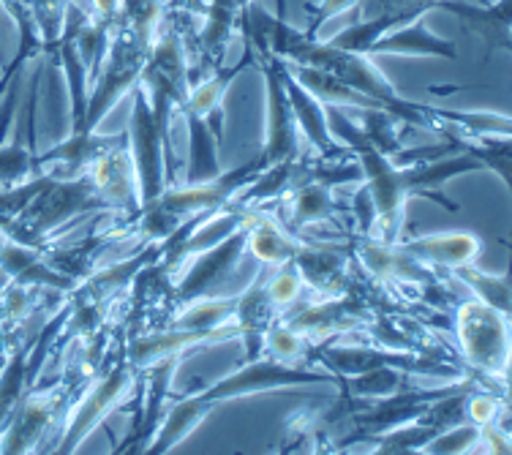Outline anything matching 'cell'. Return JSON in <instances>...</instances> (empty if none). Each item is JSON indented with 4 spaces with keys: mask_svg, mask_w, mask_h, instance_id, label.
<instances>
[{
    "mask_svg": "<svg viewBox=\"0 0 512 455\" xmlns=\"http://www.w3.org/2000/svg\"><path fill=\"white\" fill-rule=\"evenodd\" d=\"M455 336L461 344L469 376L491 387L510 379V314L485 306L480 300L455 303Z\"/></svg>",
    "mask_w": 512,
    "mask_h": 455,
    "instance_id": "3957f363",
    "label": "cell"
},
{
    "mask_svg": "<svg viewBox=\"0 0 512 455\" xmlns=\"http://www.w3.org/2000/svg\"><path fill=\"white\" fill-rule=\"evenodd\" d=\"M126 327L115 341V349L109 352L107 363L99 371V376L90 382L88 393L74 409V415L63 428V436L55 442V453H77L85 445L90 434L107 423V417L126 404L131 393H137L139 371L126 355Z\"/></svg>",
    "mask_w": 512,
    "mask_h": 455,
    "instance_id": "277c9868",
    "label": "cell"
},
{
    "mask_svg": "<svg viewBox=\"0 0 512 455\" xmlns=\"http://www.w3.org/2000/svg\"><path fill=\"white\" fill-rule=\"evenodd\" d=\"M248 213H251V210H248ZM246 235L248 229L246 224H243V227H237L232 235H227L224 240H218L216 246H210L205 248V251L194 254V257H197L194 259V265H191L186 273H180L175 284H169V303L183 308L188 306V303H194V300L207 297L216 287H221V284L232 276V270L237 268V262L243 259V254H246Z\"/></svg>",
    "mask_w": 512,
    "mask_h": 455,
    "instance_id": "8fae6325",
    "label": "cell"
},
{
    "mask_svg": "<svg viewBox=\"0 0 512 455\" xmlns=\"http://www.w3.org/2000/svg\"><path fill=\"white\" fill-rule=\"evenodd\" d=\"M251 47H254L256 66L265 77V145L256 161H259V167L267 169L297 159L303 150H300V131H297L295 115H292L289 96H286L284 60L273 55L267 47H259V44H251Z\"/></svg>",
    "mask_w": 512,
    "mask_h": 455,
    "instance_id": "52a82bcc",
    "label": "cell"
},
{
    "mask_svg": "<svg viewBox=\"0 0 512 455\" xmlns=\"http://www.w3.org/2000/svg\"><path fill=\"white\" fill-rule=\"evenodd\" d=\"M186 118L188 134V161H186V183H205L218 178L224 169L218 164V142L205 120L194 112H180Z\"/></svg>",
    "mask_w": 512,
    "mask_h": 455,
    "instance_id": "e0dca14e",
    "label": "cell"
},
{
    "mask_svg": "<svg viewBox=\"0 0 512 455\" xmlns=\"http://www.w3.org/2000/svg\"><path fill=\"white\" fill-rule=\"evenodd\" d=\"M306 385H341V376L330 374V371H319V368L289 366V363H281V360H273V357L265 355L246 360L232 374L221 376V379L210 382L197 393L175 401V406L169 409V415H164L161 426L150 439V445L145 447V453H172L224 401Z\"/></svg>",
    "mask_w": 512,
    "mask_h": 455,
    "instance_id": "6da1fadb",
    "label": "cell"
},
{
    "mask_svg": "<svg viewBox=\"0 0 512 455\" xmlns=\"http://www.w3.org/2000/svg\"><path fill=\"white\" fill-rule=\"evenodd\" d=\"M357 6V0H319V3H306V11L311 14V25L306 28L308 36H316L319 28L330 22L338 14H346Z\"/></svg>",
    "mask_w": 512,
    "mask_h": 455,
    "instance_id": "cb8c5ba5",
    "label": "cell"
},
{
    "mask_svg": "<svg viewBox=\"0 0 512 455\" xmlns=\"http://www.w3.org/2000/svg\"><path fill=\"white\" fill-rule=\"evenodd\" d=\"M126 134L131 161H134V175H137L139 208H142L164 194V188L175 175V167H172L169 131L161 129V123L153 118V109L139 85H134L131 90V123H128Z\"/></svg>",
    "mask_w": 512,
    "mask_h": 455,
    "instance_id": "5b68a950",
    "label": "cell"
},
{
    "mask_svg": "<svg viewBox=\"0 0 512 455\" xmlns=\"http://www.w3.org/2000/svg\"><path fill=\"white\" fill-rule=\"evenodd\" d=\"M254 0H210L205 9V25L197 33V52L188 55L191 63V82L202 80L210 71L224 66V55H227L229 41L235 33L240 14L251 6Z\"/></svg>",
    "mask_w": 512,
    "mask_h": 455,
    "instance_id": "7c38bea8",
    "label": "cell"
},
{
    "mask_svg": "<svg viewBox=\"0 0 512 455\" xmlns=\"http://www.w3.org/2000/svg\"><path fill=\"white\" fill-rule=\"evenodd\" d=\"M314 341H308L306 336H300L297 330L284 325L281 319H276L273 325L262 333V355L289 363V366H308L314 368Z\"/></svg>",
    "mask_w": 512,
    "mask_h": 455,
    "instance_id": "d6986e66",
    "label": "cell"
},
{
    "mask_svg": "<svg viewBox=\"0 0 512 455\" xmlns=\"http://www.w3.org/2000/svg\"><path fill=\"white\" fill-rule=\"evenodd\" d=\"M365 55H412V58L458 60V47L450 39H442L434 30H428L425 17H417L401 28L387 30L365 50Z\"/></svg>",
    "mask_w": 512,
    "mask_h": 455,
    "instance_id": "9a60e30c",
    "label": "cell"
},
{
    "mask_svg": "<svg viewBox=\"0 0 512 455\" xmlns=\"http://www.w3.org/2000/svg\"><path fill=\"white\" fill-rule=\"evenodd\" d=\"M36 134H30V139H25L17 134L14 139H3L0 142V186H14V183H22V180L39 175L41 169L36 164Z\"/></svg>",
    "mask_w": 512,
    "mask_h": 455,
    "instance_id": "44dd1931",
    "label": "cell"
},
{
    "mask_svg": "<svg viewBox=\"0 0 512 455\" xmlns=\"http://www.w3.org/2000/svg\"><path fill=\"white\" fill-rule=\"evenodd\" d=\"M510 3L512 0H496L485 6H472L463 0H444L439 9L455 14L466 30L480 36L485 44V55L491 58L496 50L510 52Z\"/></svg>",
    "mask_w": 512,
    "mask_h": 455,
    "instance_id": "2e32d148",
    "label": "cell"
},
{
    "mask_svg": "<svg viewBox=\"0 0 512 455\" xmlns=\"http://www.w3.org/2000/svg\"><path fill=\"white\" fill-rule=\"evenodd\" d=\"M148 52V41H142L137 33H131V30L123 28V25L115 28L99 74L90 82L93 90H90L88 96V118H85L88 131L99 129V123L112 112V107H115L126 93L134 90V85L139 82V74L145 69Z\"/></svg>",
    "mask_w": 512,
    "mask_h": 455,
    "instance_id": "8992f818",
    "label": "cell"
},
{
    "mask_svg": "<svg viewBox=\"0 0 512 455\" xmlns=\"http://www.w3.org/2000/svg\"><path fill=\"white\" fill-rule=\"evenodd\" d=\"M401 248L428 268L458 270L463 265H477L483 254V240L472 232H436V235L404 240Z\"/></svg>",
    "mask_w": 512,
    "mask_h": 455,
    "instance_id": "5bb4252c",
    "label": "cell"
},
{
    "mask_svg": "<svg viewBox=\"0 0 512 455\" xmlns=\"http://www.w3.org/2000/svg\"><path fill=\"white\" fill-rule=\"evenodd\" d=\"M453 273L480 303L510 314V273H485L477 265H463Z\"/></svg>",
    "mask_w": 512,
    "mask_h": 455,
    "instance_id": "ffe728a7",
    "label": "cell"
},
{
    "mask_svg": "<svg viewBox=\"0 0 512 455\" xmlns=\"http://www.w3.org/2000/svg\"><path fill=\"white\" fill-rule=\"evenodd\" d=\"M442 3L444 0H357V6L352 9L355 22L327 41L338 50L365 55V50L387 30L401 28L406 22L425 17L439 9Z\"/></svg>",
    "mask_w": 512,
    "mask_h": 455,
    "instance_id": "9c48e42d",
    "label": "cell"
},
{
    "mask_svg": "<svg viewBox=\"0 0 512 455\" xmlns=\"http://www.w3.org/2000/svg\"><path fill=\"white\" fill-rule=\"evenodd\" d=\"M273 205H276L278 224L297 238H306V229L314 224H333L335 229H344V218H341L344 205L335 197L333 183L314 172V153L308 156V178L297 183L289 194L276 199Z\"/></svg>",
    "mask_w": 512,
    "mask_h": 455,
    "instance_id": "30bf717a",
    "label": "cell"
},
{
    "mask_svg": "<svg viewBox=\"0 0 512 455\" xmlns=\"http://www.w3.org/2000/svg\"><path fill=\"white\" fill-rule=\"evenodd\" d=\"M284 82H286V96H289V107H292V115H295L297 131L303 134V139H306V145L311 148V153H316L319 159H346V156H352V153H349V150H346L344 145L333 137V134H330L325 104L316 99L311 90L303 88V85H300L289 71L284 74Z\"/></svg>",
    "mask_w": 512,
    "mask_h": 455,
    "instance_id": "4fadbf2b",
    "label": "cell"
},
{
    "mask_svg": "<svg viewBox=\"0 0 512 455\" xmlns=\"http://www.w3.org/2000/svg\"><path fill=\"white\" fill-rule=\"evenodd\" d=\"M265 292L270 297V303L278 311V317L297 306V300L303 295V276L295 262H281V265H267V278H265Z\"/></svg>",
    "mask_w": 512,
    "mask_h": 455,
    "instance_id": "7402d4cb",
    "label": "cell"
},
{
    "mask_svg": "<svg viewBox=\"0 0 512 455\" xmlns=\"http://www.w3.org/2000/svg\"><path fill=\"white\" fill-rule=\"evenodd\" d=\"M30 344L33 341L14 344V349H9V355H6V366L0 371V434L9 426L11 415L20 406L22 396L33 387V379H30L28 371Z\"/></svg>",
    "mask_w": 512,
    "mask_h": 455,
    "instance_id": "ac0fdd59",
    "label": "cell"
},
{
    "mask_svg": "<svg viewBox=\"0 0 512 455\" xmlns=\"http://www.w3.org/2000/svg\"><path fill=\"white\" fill-rule=\"evenodd\" d=\"M90 213H112V210L99 194L96 180L90 178L88 169H82L77 175L52 172L47 186L30 199L22 216L14 218L0 235L41 251L55 243V235L60 229H66L77 218L90 216Z\"/></svg>",
    "mask_w": 512,
    "mask_h": 455,
    "instance_id": "7a4b0ae2",
    "label": "cell"
},
{
    "mask_svg": "<svg viewBox=\"0 0 512 455\" xmlns=\"http://www.w3.org/2000/svg\"><path fill=\"white\" fill-rule=\"evenodd\" d=\"M77 393V385H71L66 376L50 387H41L22 396L20 406L14 409L9 426L0 434V453H36V447L44 442V436L52 434L58 420L71 404Z\"/></svg>",
    "mask_w": 512,
    "mask_h": 455,
    "instance_id": "ba28073f",
    "label": "cell"
},
{
    "mask_svg": "<svg viewBox=\"0 0 512 455\" xmlns=\"http://www.w3.org/2000/svg\"><path fill=\"white\" fill-rule=\"evenodd\" d=\"M477 442H480V428L472 426V423H461V426H453L436 434L431 442H425V447L420 453L431 455H458V453H472L477 450Z\"/></svg>",
    "mask_w": 512,
    "mask_h": 455,
    "instance_id": "603a6c76",
    "label": "cell"
}]
</instances>
